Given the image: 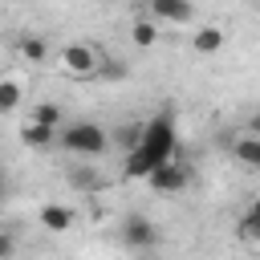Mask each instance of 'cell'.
<instances>
[{"label": "cell", "instance_id": "8992f818", "mask_svg": "<svg viewBox=\"0 0 260 260\" xmlns=\"http://www.w3.org/2000/svg\"><path fill=\"white\" fill-rule=\"evenodd\" d=\"M146 16L162 28V24H195V8L183 4V0H150L146 4Z\"/></svg>", "mask_w": 260, "mask_h": 260}, {"label": "cell", "instance_id": "6da1fadb", "mask_svg": "<svg viewBox=\"0 0 260 260\" xmlns=\"http://www.w3.org/2000/svg\"><path fill=\"white\" fill-rule=\"evenodd\" d=\"M179 150V130L171 114H154L150 122H142V142L122 158V179H146L154 167L175 162Z\"/></svg>", "mask_w": 260, "mask_h": 260}, {"label": "cell", "instance_id": "e0dca14e", "mask_svg": "<svg viewBox=\"0 0 260 260\" xmlns=\"http://www.w3.org/2000/svg\"><path fill=\"white\" fill-rule=\"evenodd\" d=\"M240 236L252 244V248H260V219H252V215H244L240 219Z\"/></svg>", "mask_w": 260, "mask_h": 260}, {"label": "cell", "instance_id": "3957f363", "mask_svg": "<svg viewBox=\"0 0 260 260\" xmlns=\"http://www.w3.org/2000/svg\"><path fill=\"white\" fill-rule=\"evenodd\" d=\"M57 69L69 77H93V73H102V53L85 41H69L57 53Z\"/></svg>", "mask_w": 260, "mask_h": 260}, {"label": "cell", "instance_id": "9a60e30c", "mask_svg": "<svg viewBox=\"0 0 260 260\" xmlns=\"http://www.w3.org/2000/svg\"><path fill=\"white\" fill-rule=\"evenodd\" d=\"M20 142H24V146H32V150H45V146H53V142H57V130L37 126V122H24V126H20Z\"/></svg>", "mask_w": 260, "mask_h": 260}, {"label": "cell", "instance_id": "7c38bea8", "mask_svg": "<svg viewBox=\"0 0 260 260\" xmlns=\"http://www.w3.org/2000/svg\"><path fill=\"white\" fill-rule=\"evenodd\" d=\"M138 142H142V122H122L110 130V146H118L122 154H130Z\"/></svg>", "mask_w": 260, "mask_h": 260}, {"label": "cell", "instance_id": "5b68a950", "mask_svg": "<svg viewBox=\"0 0 260 260\" xmlns=\"http://www.w3.org/2000/svg\"><path fill=\"white\" fill-rule=\"evenodd\" d=\"M146 183L158 191V195H179L187 183H191V171L175 158V162H162V167H154L150 175H146Z\"/></svg>", "mask_w": 260, "mask_h": 260}, {"label": "cell", "instance_id": "277c9868", "mask_svg": "<svg viewBox=\"0 0 260 260\" xmlns=\"http://www.w3.org/2000/svg\"><path fill=\"white\" fill-rule=\"evenodd\" d=\"M122 244L126 248H154L158 244V228H154V219L150 215H142V211H130L126 219H122Z\"/></svg>", "mask_w": 260, "mask_h": 260}, {"label": "cell", "instance_id": "2e32d148", "mask_svg": "<svg viewBox=\"0 0 260 260\" xmlns=\"http://www.w3.org/2000/svg\"><path fill=\"white\" fill-rule=\"evenodd\" d=\"M28 122L49 126V130H61V126H65V114H61V106H53V102H37L32 114H28Z\"/></svg>", "mask_w": 260, "mask_h": 260}, {"label": "cell", "instance_id": "8fae6325", "mask_svg": "<svg viewBox=\"0 0 260 260\" xmlns=\"http://www.w3.org/2000/svg\"><path fill=\"white\" fill-rule=\"evenodd\" d=\"M232 154H236V162H240V167L260 171V138H252V134L232 138Z\"/></svg>", "mask_w": 260, "mask_h": 260}, {"label": "cell", "instance_id": "5bb4252c", "mask_svg": "<svg viewBox=\"0 0 260 260\" xmlns=\"http://www.w3.org/2000/svg\"><path fill=\"white\" fill-rule=\"evenodd\" d=\"M158 24L150 20V16H138V20H130V41L138 45V49H154L158 45Z\"/></svg>", "mask_w": 260, "mask_h": 260}, {"label": "cell", "instance_id": "44dd1931", "mask_svg": "<svg viewBox=\"0 0 260 260\" xmlns=\"http://www.w3.org/2000/svg\"><path fill=\"white\" fill-rule=\"evenodd\" d=\"M4 187H8V179H4V171H0V195H4Z\"/></svg>", "mask_w": 260, "mask_h": 260}, {"label": "cell", "instance_id": "ffe728a7", "mask_svg": "<svg viewBox=\"0 0 260 260\" xmlns=\"http://www.w3.org/2000/svg\"><path fill=\"white\" fill-rule=\"evenodd\" d=\"M248 215H252V219H260V195L252 199V211H248Z\"/></svg>", "mask_w": 260, "mask_h": 260}, {"label": "cell", "instance_id": "52a82bcc", "mask_svg": "<svg viewBox=\"0 0 260 260\" xmlns=\"http://www.w3.org/2000/svg\"><path fill=\"white\" fill-rule=\"evenodd\" d=\"M37 223H41L45 232L61 236V232H73V228H77V211H73L69 203H45V207L37 211Z\"/></svg>", "mask_w": 260, "mask_h": 260}, {"label": "cell", "instance_id": "9c48e42d", "mask_svg": "<svg viewBox=\"0 0 260 260\" xmlns=\"http://www.w3.org/2000/svg\"><path fill=\"white\" fill-rule=\"evenodd\" d=\"M65 183H69L73 191H102V187H106V179H102L89 162H69V167H65Z\"/></svg>", "mask_w": 260, "mask_h": 260}, {"label": "cell", "instance_id": "ac0fdd59", "mask_svg": "<svg viewBox=\"0 0 260 260\" xmlns=\"http://www.w3.org/2000/svg\"><path fill=\"white\" fill-rule=\"evenodd\" d=\"M244 134L260 138V110H252V114H248V122H244Z\"/></svg>", "mask_w": 260, "mask_h": 260}, {"label": "cell", "instance_id": "4fadbf2b", "mask_svg": "<svg viewBox=\"0 0 260 260\" xmlns=\"http://www.w3.org/2000/svg\"><path fill=\"white\" fill-rule=\"evenodd\" d=\"M20 102H24V81H20L16 73H4V77H0V114L16 110Z\"/></svg>", "mask_w": 260, "mask_h": 260}, {"label": "cell", "instance_id": "30bf717a", "mask_svg": "<svg viewBox=\"0 0 260 260\" xmlns=\"http://www.w3.org/2000/svg\"><path fill=\"white\" fill-rule=\"evenodd\" d=\"M16 53H20V61H28V65H45V61H49V41L37 37V32H24V37L16 41Z\"/></svg>", "mask_w": 260, "mask_h": 260}, {"label": "cell", "instance_id": "d6986e66", "mask_svg": "<svg viewBox=\"0 0 260 260\" xmlns=\"http://www.w3.org/2000/svg\"><path fill=\"white\" fill-rule=\"evenodd\" d=\"M8 256H12V236L0 232V260H8Z\"/></svg>", "mask_w": 260, "mask_h": 260}, {"label": "cell", "instance_id": "ba28073f", "mask_svg": "<svg viewBox=\"0 0 260 260\" xmlns=\"http://www.w3.org/2000/svg\"><path fill=\"white\" fill-rule=\"evenodd\" d=\"M223 45H228V32H223L219 24H199V28L191 32V49H195L199 57H215Z\"/></svg>", "mask_w": 260, "mask_h": 260}, {"label": "cell", "instance_id": "7a4b0ae2", "mask_svg": "<svg viewBox=\"0 0 260 260\" xmlns=\"http://www.w3.org/2000/svg\"><path fill=\"white\" fill-rule=\"evenodd\" d=\"M57 146L77 158H102L110 150V130L98 122H69L57 130Z\"/></svg>", "mask_w": 260, "mask_h": 260}]
</instances>
